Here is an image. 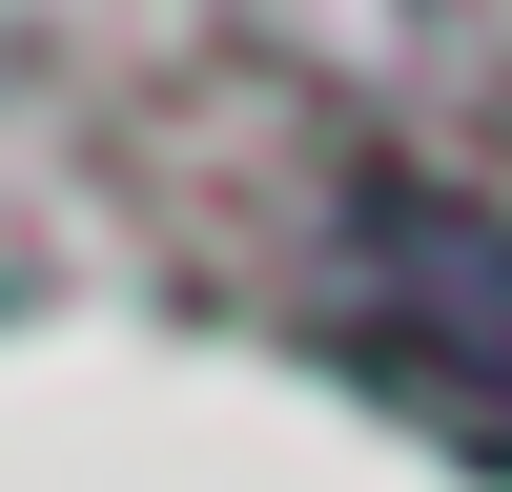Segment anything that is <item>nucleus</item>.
Segmentation results:
<instances>
[{"label":"nucleus","instance_id":"f257e3e1","mask_svg":"<svg viewBox=\"0 0 512 492\" xmlns=\"http://www.w3.org/2000/svg\"><path fill=\"white\" fill-rule=\"evenodd\" d=\"M349 349H369L390 410L512 451V226L451 205V185H369L349 205Z\"/></svg>","mask_w":512,"mask_h":492}]
</instances>
